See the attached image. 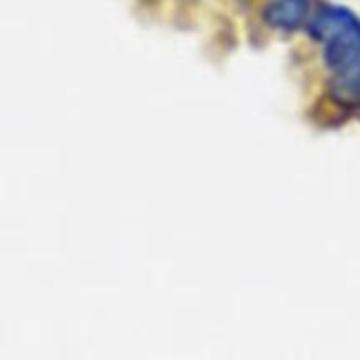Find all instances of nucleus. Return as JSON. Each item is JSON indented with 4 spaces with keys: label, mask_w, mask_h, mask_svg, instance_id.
<instances>
[{
    "label": "nucleus",
    "mask_w": 360,
    "mask_h": 360,
    "mask_svg": "<svg viewBox=\"0 0 360 360\" xmlns=\"http://www.w3.org/2000/svg\"><path fill=\"white\" fill-rule=\"evenodd\" d=\"M304 0H283L274 6V13L278 14L280 21H299L304 13Z\"/></svg>",
    "instance_id": "obj_1"
}]
</instances>
